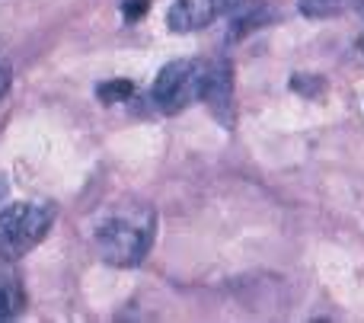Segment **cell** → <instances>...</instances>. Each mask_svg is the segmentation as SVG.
Instances as JSON below:
<instances>
[{
    "label": "cell",
    "instance_id": "cell-6",
    "mask_svg": "<svg viewBox=\"0 0 364 323\" xmlns=\"http://www.w3.org/2000/svg\"><path fill=\"white\" fill-rule=\"evenodd\" d=\"M26 307V292L23 282L13 275H0V320H13L19 317Z\"/></svg>",
    "mask_w": 364,
    "mask_h": 323
},
{
    "label": "cell",
    "instance_id": "cell-4",
    "mask_svg": "<svg viewBox=\"0 0 364 323\" xmlns=\"http://www.w3.org/2000/svg\"><path fill=\"white\" fill-rule=\"evenodd\" d=\"M214 19H218L214 0H173V6L166 10V26H170L173 32L205 29Z\"/></svg>",
    "mask_w": 364,
    "mask_h": 323
},
{
    "label": "cell",
    "instance_id": "cell-3",
    "mask_svg": "<svg viewBox=\"0 0 364 323\" xmlns=\"http://www.w3.org/2000/svg\"><path fill=\"white\" fill-rule=\"evenodd\" d=\"M214 61H201V58H179L170 61L154 80V102L164 112H182L186 106L198 102L205 96L208 77H211Z\"/></svg>",
    "mask_w": 364,
    "mask_h": 323
},
{
    "label": "cell",
    "instance_id": "cell-11",
    "mask_svg": "<svg viewBox=\"0 0 364 323\" xmlns=\"http://www.w3.org/2000/svg\"><path fill=\"white\" fill-rule=\"evenodd\" d=\"M358 55H361V61H364V36L358 38Z\"/></svg>",
    "mask_w": 364,
    "mask_h": 323
},
{
    "label": "cell",
    "instance_id": "cell-5",
    "mask_svg": "<svg viewBox=\"0 0 364 323\" xmlns=\"http://www.w3.org/2000/svg\"><path fill=\"white\" fill-rule=\"evenodd\" d=\"M201 100L214 109V112H224L230 109V100H233V77H230V68L224 61H214L211 64V77H208V87H205V96Z\"/></svg>",
    "mask_w": 364,
    "mask_h": 323
},
{
    "label": "cell",
    "instance_id": "cell-12",
    "mask_svg": "<svg viewBox=\"0 0 364 323\" xmlns=\"http://www.w3.org/2000/svg\"><path fill=\"white\" fill-rule=\"evenodd\" d=\"M361 16H364V0H361Z\"/></svg>",
    "mask_w": 364,
    "mask_h": 323
},
{
    "label": "cell",
    "instance_id": "cell-1",
    "mask_svg": "<svg viewBox=\"0 0 364 323\" xmlns=\"http://www.w3.org/2000/svg\"><path fill=\"white\" fill-rule=\"evenodd\" d=\"M157 215L144 202H122L96 224V250L112 266H138L154 247Z\"/></svg>",
    "mask_w": 364,
    "mask_h": 323
},
{
    "label": "cell",
    "instance_id": "cell-7",
    "mask_svg": "<svg viewBox=\"0 0 364 323\" xmlns=\"http://www.w3.org/2000/svg\"><path fill=\"white\" fill-rule=\"evenodd\" d=\"M352 4H358V0H301V13L310 19H329L346 13Z\"/></svg>",
    "mask_w": 364,
    "mask_h": 323
},
{
    "label": "cell",
    "instance_id": "cell-9",
    "mask_svg": "<svg viewBox=\"0 0 364 323\" xmlns=\"http://www.w3.org/2000/svg\"><path fill=\"white\" fill-rule=\"evenodd\" d=\"M147 10H151V0H122V16L128 23H138Z\"/></svg>",
    "mask_w": 364,
    "mask_h": 323
},
{
    "label": "cell",
    "instance_id": "cell-2",
    "mask_svg": "<svg viewBox=\"0 0 364 323\" xmlns=\"http://www.w3.org/2000/svg\"><path fill=\"white\" fill-rule=\"evenodd\" d=\"M55 208L38 202H16L0 211V260H19L45 240Z\"/></svg>",
    "mask_w": 364,
    "mask_h": 323
},
{
    "label": "cell",
    "instance_id": "cell-8",
    "mask_svg": "<svg viewBox=\"0 0 364 323\" xmlns=\"http://www.w3.org/2000/svg\"><path fill=\"white\" fill-rule=\"evenodd\" d=\"M100 100L102 102H122V100H128V96L134 93V87L128 80H109V83H100Z\"/></svg>",
    "mask_w": 364,
    "mask_h": 323
},
{
    "label": "cell",
    "instance_id": "cell-10",
    "mask_svg": "<svg viewBox=\"0 0 364 323\" xmlns=\"http://www.w3.org/2000/svg\"><path fill=\"white\" fill-rule=\"evenodd\" d=\"M6 90H10V70L0 68V100L6 96Z\"/></svg>",
    "mask_w": 364,
    "mask_h": 323
}]
</instances>
